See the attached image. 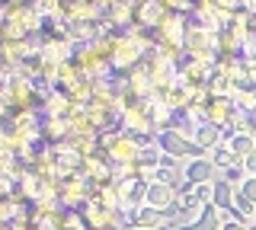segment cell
Masks as SVG:
<instances>
[{
  "instance_id": "6da1fadb",
  "label": "cell",
  "mask_w": 256,
  "mask_h": 230,
  "mask_svg": "<svg viewBox=\"0 0 256 230\" xmlns=\"http://www.w3.org/2000/svg\"><path fill=\"white\" fill-rule=\"evenodd\" d=\"M157 147H160V154L173 157V160H180V163H189V160H198V157H208L192 138H186L182 131H173V128H166V131L157 134Z\"/></svg>"
},
{
  "instance_id": "7c38bea8",
  "label": "cell",
  "mask_w": 256,
  "mask_h": 230,
  "mask_svg": "<svg viewBox=\"0 0 256 230\" xmlns=\"http://www.w3.org/2000/svg\"><path fill=\"white\" fill-rule=\"evenodd\" d=\"M125 230H134V227H125Z\"/></svg>"
},
{
  "instance_id": "3957f363",
  "label": "cell",
  "mask_w": 256,
  "mask_h": 230,
  "mask_svg": "<svg viewBox=\"0 0 256 230\" xmlns=\"http://www.w3.org/2000/svg\"><path fill=\"white\" fill-rule=\"evenodd\" d=\"M182 176H186L189 186H208V182H218L221 173H218V166L212 163V157H198V160L182 163Z\"/></svg>"
},
{
  "instance_id": "ba28073f",
  "label": "cell",
  "mask_w": 256,
  "mask_h": 230,
  "mask_svg": "<svg viewBox=\"0 0 256 230\" xmlns=\"http://www.w3.org/2000/svg\"><path fill=\"white\" fill-rule=\"evenodd\" d=\"M208 157H212V163L218 166V173H228V170H234V166H244V160H240V157L234 154V150H230V144H221V147H214Z\"/></svg>"
},
{
  "instance_id": "277c9868",
  "label": "cell",
  "mask_w": 256,
  "mask_h": 230,
  "mask_svg": "<svg viewBox=\"0 0 256 230\" xmlns=\"http://www.w3.org/2000/svg\"><path fill=\"white\" fill-rule=\"evenodd\" d=\"M160 224H166V214L150 208V205H144L134 214H128V227H134V230H157Z\"/></svg>"
},
{
  "instance_id": "8992f818",
  "label": "cell",
  "mask_w": 256,
  "mask_h": 230,
  "mask_svg": "<svg viewBox=\"0 0 256 230\" xmlns=\"http://www.w3.org/2000/svg\"><path fill=\"white\" fill-rule=\"evenodd\" d=\"M192 141H196V144L202 147L205 154H212L214 147L224 144V128H218V125H212V122H202V125L196 128V138H192Z\"/></svg>"
},
{
  "instance_id": "7a4b0ae2",
  "label": "cell",
  "mask_w": 256,
  "mask_h": 230,
  "mask_svg": "<svg viewBox=\"0 0 256 230\" xmlns=\"http://www.w3.org/2000/svg\"><path fill=\"white\" fill-rule=\"evenodd\" d=\"M148 189H150V182L125 176L122 182H118V202H122V211L134 214L138 208H144V205H148Z\"/></svg>"
},
{
  "instance_id": "5b68a950",
  "label": "cell",
  "mask_w": 256,
  "mask_h": 230,
  "mask_svg": "<svg viewBox=\"0 0 256 230\" xmlns=\"http://www.w3.org/2000/svg\"><path fill=\"white\" fill-rule=\"evenodd\" d=\"M176 189L173 186H164V182H150V189H148V205L150 208H157V211H170L173 205H176Z\"/></svg>"
},
{
  "instance_id": "9c48e42d",
  "label": "cell",
  "mask_w": 256,
  "mask_h": 230,
  "mask_svg": "<svg viewBox=\"0 0 256 230\" xmlns=\"http://www.w3.org/2000/svg\"><path fill=\"white\" fill-rule=\"evenodd\" d=\"M224 144H230V150L240 157V160H246L250 154H256V138L253 134H246V131H237L230 141H224Z\"/></svg>"
},
{
  "instance_id": "8fae6325",
  "label": "cell",
  "mask_w": 256,
  "mask_h": 230,
  "mask_svg": "<svg viewBox=\"0 0 256 230\" xmlns=\"http://www.w3.org/2000/svg\"><path fill=\"white\" fill-rule=\"evenodd\" d=\"M244 173H246V176H256V154H250L244 160Z\"/></svg>"
},
{
  "instance_id": "30bf717a",
  "label": "cell",
  "mask_w": 256,
  "mask_h": 230,
  "mask_svg": "<svg viewBox=\"0 0 256 230\" xmlns=\"http://www.w3.org/2000/svg\"><path fill=\"white\" fill-rule=\"evenodd\" d=\"M240 192H244V195H246V202H250L253 208H256V176H246L244 182H240Z\"/></svg>"
},
{
  "instance_id": "52a82bcc",
  "label": "cell",
  "mask_w": 256,
  "mask_h": 230,
  "mask_svg": "<svg viewBox=\"0 0 256 230\" xmlns=\"http://www.w3.org/2000/svg\"><path fill=\"white\" fill-rule=\"evenodd\" d=\"M234 202H237V186H230V182L228 179H218V182H214V208H218V211H224V214H228V211H234Z\"/></svg>"
}]
</instances>
